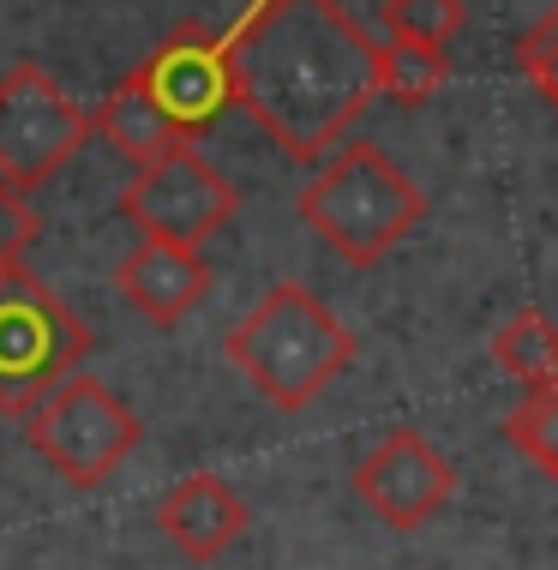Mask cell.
<instances>
[{
    "mask_svg": "<svg viewBox=\"0 0 558 570\" xmlns=\"http://www.w3.org/2000/svg\"><path fill=\"white\" fill-rule=\"evenodd\" d=\"M235 102L294 163H319L379 97V42L336 0H253L228 30Z\"/></svg>",
    "mask_w": 558,
    "mask_h": 570,
    "instance_id": "obj_1",
    "label": "cell"
},
{
    "mask_svg": "<svg viewBox=\"0 0 558 570\" xmlns=\"http://www.w3.org/2000/svg\"><path fill=\"white\" fill-rule=\"evenodd\" d=\"M223 354L271 409L301 414L306 403H319V396L331 391L336 373H349L354 336L306 283H276V288H265V301L228 331Z\"/></svg>",
    "mask_w": 558,
    "mask_h": 570,
    "instance_id": "obj_2",
    "label": "cell"
},
{
    "mask_svg": "<svg viewBox=\"0 0 558 570\" xmlns=\"http://www.w3.org/2000/svg\"><path fill=\"white\" fill-rule=\"evenodd\" d=\"M294 210L336 258L366 271L427 217V193L379 145H343L324 168H313Z\"/></svg>",
    "mask_w": 558,
    "mask_h": 570,
    "instance_id": "obj_3",
    "label": "cell"
},
{
    "mask_svg": "<svg viewBox=\"0 0 558 570\" xmlns=\"http://www.w3.org/2000/svg\"><path fill=\"white\" fill-rule=\"evenodd\" d=\"M90 354V331L42 276H0V414H25L67 384Z\"/></svg>",
    "mask_w": 558,
    "mask_h": 570,
    "instance_id": "obj_4",
    "label": "cell"
},
{
    "mask_svg": "<svg viewBox=\"0 0 558 570\" xmlns=\"http://www.w3.org/2000/svg\"><path fill=\"white\" fill-rule=\"evenodd\" d=\"M25 439L60 481L102 487L138 444V414L108 391L102 379L72 373L25 414Z\"/></svg>",
    "mask_w": 558,
    "mask_h": 570,
    "instance_id": "obj_5",
    "label": "cell"
},
{
    "mask_svg": "<svg viewBox=\"0 0 558 570\" xmlns=\"http://www.w3.org/2000/svg\"><path fill=\"white\" fill-rule=\"evenodd\" d=\"M90 132H97L90 109H79L67 85L49 79L37 60H19L0 79V180L37 193L90 145Z\"/></svg>",
    "mask_w": 558,
    "mask_h": 570,
    "instance_id": "obj_6",
    "label": "cell"
},
{
    "mask_svg": "<svg viewBox=\"0 0 558 570\" xmlns=\"http://www.w3.org/2000/svg\"><path fill=\"white\" fill-rule=\"evenodd\" d=\"M241 193L216 163H205L193 145L168 150L163 163H145L120 193V217L150 240H175V246H205L216 228L235 217Z\"/></svg>",
    "mask_w": 558,
    "mask_h": 570,
    "instance_id": "obj_7",
    "label": "cell"
},
{
    "mask_svg": "<svg viewBox=\"0 0 558 570\" xmlns=\"http://www.w3.org/2000/svg\"><path fill=\"white\" fill-rule=\"evenodd\" d=\"M138 85L163 102V115L193 138H205L216 120L235 109V67H228V37L211 24H175L168 37L138 60Z\"/></svg>",
    "mask_w": 558,
    "mask_h": 570,
    "instance_id": "obj_8",
    "label": "cell"
},
{
    "mask_svg": "<svg viewBox=\"0 0 558 570\" xmlns=\"http://www.w3.org/2000/svg\"><path fill=\"white\" fill-rule=\"evenodd\" d=\"M349 487H354V499L384 522V529L414 534V529H427V522L451 504L457 469L432 451V439L397 426V433H384L379 451H366L361 462H354Z\"/></svg>",
    "mask_w": 558,
    "mask_h": 570,
    "instance_id": "obj_9",
    "label": "cell"
},
{
    "mask_svg": "<svg viewBox=\"0 0 558 570\" xmlns=\"http://www.w3.org/2000/svg\"><path fill=\"white\" fill-rule=\"evenodd\" d=\"M115 288H120V301H127L138 318H150V325L168 331L211 295V265H205L198 246L138 235V246L115 265Z\"/></svg>",
    "mask_w": 558,
    "mask_h": 570,
    "instance_id": "obj_10",
    "label": "cell"
},
{
    "mask_svg": "<svg viewBox=\"0 0 558 570\" xmlns=\"http://www.w3.org/2000/svg\"><path fill=\"white\" fill-rule=\"evenodd\" d=\"M157 529L180 559L211 564L246 534V504H241V492L228 481H216V474H186V481H175L163 492Z\"/></svg>",
    "mask_w": 558,
    "mask_h": 570,
    "instance_id": "obj_11",
    "label": "cell"
},
{
    "mask_svg": "<svg viewBox=\"0 0 558 570\" xmlns=\"http://www.w3.org/2000/svg\"><path fill=\"white\" fill-rule=\"evenodd\" d=\"M90 120H97V138L102 145H115L120 157H127L133 168H145V163H163L168 150H180V145H193L175 120L163 115V102L150 97L145 85H138V72H127L108 97L90 109Z\"/></svg>",
    "mask_w": 558,
    "mask_h": 570,
    "instance_id": "obj_12",
    "label": "cell"
},
{
    "mask_svg": "<svg viewBox=\"0 0 558 570\" xmlns=\"http://www.w3.org/2000/svg\"><path fill=\"white\" fill-rule=\"evenodd\" d=\"M492 361L517 384H552L558 379V325L540 306H522V313H510L492 331Z\"/></svg>",
    "mask_w": 558,
    "mask_h": 570,
    "instance_id": "obj_13",
    "label": "cell"
},
{
    "mask_svg": "<svg viewBox=\"0 0 558 570\" xmlns=\"http://www.w3.org/2000/svg\"><path fill=\"white\" fill-rule=\"evenodd\" d=\"M451 79V60L432 42H379V97H391L397 109H421Z\"/></svg>",
    "mask_w": 558,
    "mask_h": 570,
    "instance_id": "obj_14",
    "label": "cell"
},
{
    "mask_svg": "<svg viewBox=\"0 0 558 570\" xmlns=\"http://www.w3.org/2000/svg\"><path fill=\"white\" fill-rule=\"evenodd\" d=\"M505 439L517 444L540 474L558 481V379L552 384H529V396L505 414Z\"/></svg>",
    "mask_w": 558,
    "mask_h": 570,
    "instance_id": "obj_15",
    "label": "cell"
},
{
    "mask_svg": "<svg viewBox=\"0 0 558 570\" xmlns=\"http://www.w3.org/2000/svg\"><path fill=\"white\" fill-rule=\"evenodd\" d=\"M384 30L397 42H444L462 30V0H384Z\"/></svg>",
    "mask_w": 558,
    "mask_h": 570,
    "instance_id": "obj_16",
    "label": "cell"
},
{
    "mask_svg": "<svg viewBox=\"0 0 558 570\" xmlns=\"http://www.w3.org/2000/svg\"><path fill=\"white\" fill-rule=\"evenodd\" d=\"M37 235H42V217L30 205V193L19 180H0V276L25 271V253L37 246Z\"/></svg>",
    "mask_w": 558,
    "mask_h": 570,
    "instance_id": "obj_17",
    "label": "cell"
},
{
    "mask_svg": "<svg viewBox=\"0 0 558 570\" xmlns=\"http://www.w3.org/2000/svg\"><path fill=\"white\" fill-rule=\"evenodd\" d=\"M517 60H522V72H529L535 97H540V102H547V109L558 115V30H552L547 19H535L529 30H522Z\"/></svg>",
    "mask_w": 558,
    "mask_h": 570,
    "instance_id": "obj_18",
    "label": "cell"
},
{
    "mask_svg": "<svg viewBox=\"0 0 558 570\" xmlns=\"http://www.w3.org/2000/svg\"><path fill=\"white\" fill-rule=\"evenodd\" d=\"M540 19H547V24L558 30V0H552V7H547V12H540Z\"/></svg>",
    "mask_w": 558,
    "mask_h": 570,
    "instance_id": "obj_19",
    "label": "cell"
}]
</instances>
